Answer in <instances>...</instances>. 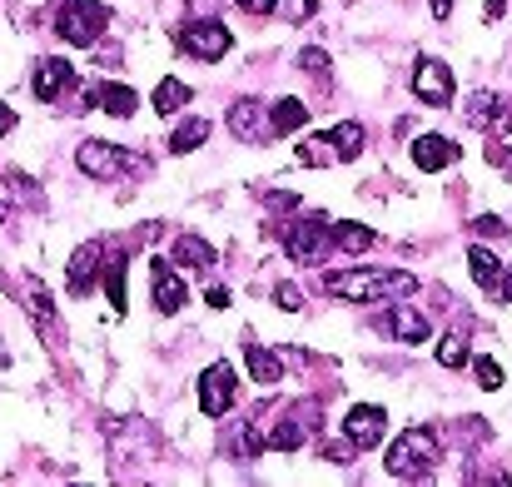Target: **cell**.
Segmentation results:
<instances>
[{"mask_svg":"<svg viewBox=\"0 0 512 487\" xmlns=\"http://www.w3.org/2000/svg\"><path fill=\"white\" fill-rule=\"evenodd\" d=\"M244 363H249V378H254L259 388L284 383V353H269L264 343H249V338H244Z\"/></svg>","mask_w":512,"mask_h":487,"instance_id":"16","label":"cell"},{"mask_svg":"<svg viewBox=\"0 0 512 487\" xmlns=\"http://www.w3.org/2000/svg\"><path fill=\"white\" fill-rule=\"evenodd\" d=\"M438 463H443V448H438V433H433V428H408V433L388 448V473L403 478V483L433 478Z\"/></svg>","mask_w":512,"mask_h":487,"instance_id":"2","label":"cell"},{"mask_svg":"<svg viewBox=\"0 0 512 487\" xmlns=\"http://www.w3.org/2000/svg\"><path fill=\"white\" fill-rule=\"evenodd\" d=\"M299 70L314 75L319 85H329V55H324V50H304V55H299Z\"/></svg>","mask_w":512,"mask_h":487,"instance_id":"32","label":"cell"},{"mask_svg":"<svg viewBox=\"0 0 512 487\" xmlns=\"http://www.w3.org/2000/svg\"><path fill=\"white\" fill-rule=\"evenodd\" d=\"M483 155H488V164H493V169H503V174L512 179V145H488Z\"/></svg>","mask_w":512,"mask_h":487,"instance_id":"35","label":"cell"},{"mask_svg":"<svg viewBox=\"0 0 512 487\" xmlns=\"http://www.w3.org/2000/svg\"><path fill=\"white\" fill-rule=\"evenodd\" d=\"M20 289H25V304H30V314L40 319V328H55V304H50V294L40 289V279H25Z\"/></svg>","mask_w":512,"mask_h":487,"instance_id":"26","label":"cell"},{"mask_svg":"<svg viewBox=\"0 0 512 487\" xmlns=\"http://www.w3.org/2000/svg\"><path fill=\"white\" fill-rule=\"evenodd\" d=\"M95 100H100V110L105 115H115V120H130L135 115V90L130 85H95Z\"/></svg>","mask_w":512,"mask_h":487,"instance_id":"22","label":"cell"},{"mask_svg":"<svg viewBox=\"0 0 512 487\" xmlns=\"http://www.w3.org/2000/svg\"><path fill=\"white\" fill-rule=\"evenodd\" d=\"M264 110H269V105H259V100H239V105L229 110V130H234L239 140H274Z\"/></svg>","mask_w":512,"mask_h":487,"instance_id":"15","label":"cell"},{"mask_svg":"<svg viewBox=\"0 0 512 487\" xmlns=\"http://www.w3.org/2000/svg\"><path fill=\"white\" fill-rule=\"evenodd\" d=\"M438 363H443V368H463V363H468V343H463V333H443V343H438Z\"/></svg>","mask_w":512,"mask_h":487,"instance_id":"29","label":"cell"},{"mask_svg":"<svg viewBox=\"0 0 512 487\" xmlns=\"http://www.w3.org/2000/svg\"><path fill=\"white\" fill-rule=\"evenodd\" d=\"M473 229H478V234H488V239H508V234H512V229L503 224V219H498V214H483V219H478Z\"/></svg>","mask_w":512,"mask_h":487,"instance_id":"34","label":"cell"},{"mask_svg":"<svg viewBox=\"0 0 512 487\" xmlns=\"http://www.w3.org/2000/svg\"><path fill=\"white\" fill-rule=\"evenodd\" d=\"M274 15H279L284 25H304V20H314V15H319V0H279V5H274Z\"/></svg>","mask_w":512,"mask_h":487,"instance_id":"28","label":"cell"},{"mask_svg":"<svg viewBox=\"0 0 512 487\" xmlns=\"http://www.w3.org/2000/svg\"><path fill=\"white\" fill-rule=\"evenodd\" d=\"M204 140H209V120H204V115H189L170 135V155H194Z\"/></svg>","mask_w":512,"mask_h":487,"instance_id":"23","label":"cell"},{"mask_svg":"<svg viewBox=\"0 0 512 487\" xmlns=\"http://www.w3.org/2000/svg\"><path fill=\"white\" fill-rule=\"evenodd\" d=\"M343 433H348L358 448H378V443H383V433H388V413H383L378 403H358V408L348 413Z\"/></svg>","mask_w":512,"mask_h":487,"instance_id":"12","label":"cell"},{"mask_svg":"<svg viewBox=\"0 0 512 487\" xmlns=\"http://www.w3.org/2000/svg\"><path fill=\"white\" fill-rule=\"evenodd\" d=\"M174 40H179L184 55H194V60H204V65H214V60H224V55L234 50V35H229L219 20H184V25L174 30Z\"/></svg>","mask_w":512,"mask_h":487,"instance_id":"4","label":"cell"},{"mask_svg":"<svg viewBox=\"0 0 512 487\" xmlns=\"http://www.w3.org/2000/svg\"><path fill=\"white\" fill-rule=\"evenodd\" d=\"M458 145L448 140V135H418L413 140V164L423 169V174H438V169H448V164H458Z\"/></svg>","mask_w":512,"mask_h":487,"instance_id":"14","label":"cell"},{"mask_svg":"<svg viewBox=\"0 0 512 487\" xmlns=\"http://www.w3.org/2000/svg\"><path fill=\"white\" fill-rule=\"evenodd\" d=\"M453 70L443 65V60H418V70H413V95L423 100V105H433V110H443V105H453Z\"/></svg>","mask_w":512,"mask_h":487,"instance_id":"8","label":"cell"},{"mask_svg":"<svg viewBox=\"0 0 512 487\" xmlns=\"http://www.w3.org/2000/svg\"><path fill=\"white\" fill-rule=\"evenodd\" d=\"M329 239H334V224H329L324 214H309V219H294V224L284 229V254H289L294 264H319Z\"/></svg>","mask_w":512,"mask_h":487,"instance_id":"5","label":"cell"},{"mask_svg":"<svg viewBox=\"0 0 512 487\" xmlns=\"http://www.w3.org/2000/svg\"><path fill=\"white\" fill-rule=\"evenodd\" d=\"M503 10H508V0H488V25H498V20H503Z\"/></svg>","mask_w":512,"mask_h":487,"instance_id":"39","label":"cell"},{"mask_svg":"<svg viewBox=\"0 0 512 487\" xmlns=\"http://www.w3.org/2000/svg\"><path fill=\"white\" fill-rule=\"evenodd\" d=\"M204 304H209V309H229V289H219V284H214V289L204 294Z\"/></svg>","mask_w":512,"mask_h":487,"instance_id":"36","label":"cell"},{"mask_svg":"<svg viewBox=\"0 0 512 487\" xmlns=\"http://www.w3.org/2000/svg\"><path fill=\"white\" fill-rule=\"evenodd\" d=\"M468 274L478 279V289H483L493 304H512V274L483 249V244H468Z\"/></svg>","mask_w":512,"mask_h":487,"instance_id":"7","label":"cell"},{"mask_svg":"<svg viewBox=\"0 0 512 487\" xmlns=\"http://www.w3.org/2000/svg\"><path fill=\"white\" fill-rule=\"evenodd\" d=\"M155 309L160 314H179L184 309V284H179V274H174V259H155Z\"/></svg>","mask_w":512,"mask_h":487,"instance_id":"18","label":"cell"},{"mask_svg":"<svg viewBox=\"0 0 512 487\" xmlns=\"http://www.w3.org/2000/svg\"><path fill=\"white\" fill-rule=\"evenodd\" d=\"M334 244H339L343 254H363V249H373V229H363V224H334Z\"/></svg>","mask_w":512,"mask_h":487,"instance_id":"27","label":"cell"},{"mask_svg":"<svg viewBox=\"0 0 512 487\" xmlns=\"http://www.w3.org/2000/svg\"><path fill=\"white\" fill-rule=\"evenodd\" d=\"M75 164H80V169H85L90 179L110 184V179H120V174H125L130 155H125L120 145H110V140H85V145L75 150Z\"/></svg>","mask_w":512,"mask_h":487,"instance_id":"9","label":"cell"},{"mask_svg":"<svg viewBox=\"0 0 512 487\" xmlns=\"http://www.w3.org/2000/svg\"><path fill=\"white\" fill-rule=\"evenodd\" d=\"M10 130H15V110H10V105H0V140H5Z\"/></svg>","mask_w":512,"mask_h":487,"instance_id":"38","label":"cell"},{"mask_svg":"<svg viewBox=\"0 0 512 487\" xmlns=\"http://www.w3.org/2000/svg\"><path fill=\"white\" fill-rule=\"evenodd\" d=\"M234 5H244L249 15H269V10H274L279 0H234Z\"/></svg>","mask_w":512,"mask_h":487,"instance_id":"37","label":"cell"},{"mask_svg":"<svg viewBox=\"0 0 512 487\" xmlns=\"http://www.w3.org/2000/svg\"><path fill=\"white\" fill-rule=\"evenodd\" d=\"M110 25V10L100 0H60L55 5V35L65 45H95Z\"/></svg>","mask_w":512,"mask_h":487,"instance_id":"3","label":"cell"},{"mask_svg":"<svg viewBox=\"0 0 512 487\" xmlns=\"http://www.w3.org/2000/svg\"><path fill=\"white\" fill-rule=\"evenodd\" d=\"M299 160L304 164H339V155H334V145H329L324 135H314V140L299 150Z\"/></svg>","mask_w":512,"mask_h":487,"instance_id":"31","label":"cell"},{"mask_svg":"<svg viewBox=\"0 0 512 487\" xmlns=\"http://www.w3.org/2000/svg\"><path fill=\"white\" fill-rule=\"evenodd\" d=\"M234 398H239L234 368H229V363H209L204 378H199V408H204V418H224V413L234 408Z\"/></svg>","mask_w":512,"mask_h":487,"instance_id":"6","label":"cell"},{"mask_svg":"<svg viewBox=\"0 0 512 487\" xmlns=\"http://www.w3.org/2000/svg\"><path fill=\"white\" fill-rule=\"evenodd\" d=\"M100 259H105V249H100L95 239H90V244H80V249L70 254V274H65V279H70V294H75V299L95 289V279H100V269H105Z\"/></svg>","mask_w":512,"mask_h":487,"instance_id":"13","label":"cell"},{"mask_svg":"<svg viewBox=\"0 0 512 487\" xmlns=\"http://www.w3.org/2000/svg\"><path fill=\"white\" fill-rule=\"evenodd\" d=\"M274 299H279V309H284V314H299V309H304V299H299V289H294V284H279V289H274Z\"/></svg>","mask_w":512,"mask_h":487,"instance_id":"33","label":"cell"},{"mask_svg":"<svg viewBox=\"0 0 512 487\" xmlns=\"http://www.w3.org/2000/svg\"><path fill=\"white\" fill-rule=\"evenodd\" d=\"M453 15V0H433V20H448Z\"/></svg>","mask_w":512,"mask_h":487,"instance_id":"40","label":"cell"},{"mask_svg":"<svg viewBox=\"0 0 512 487\" xmlns=\"http://www.w3.org/2000/svg\"><path fill=\"white\" fill-rule=\"evenodd\" d=\"M5 214H10V199H5V194H0V224H5Z\"/></svg>","mask_w":512,"mask_h":487,"instance_id":"41","label":"cell"},{"mask_svg":"<svg viewBox=\"0 0 512 487\" xmlns=\"http://www.w3.org/2000/svg\"><path fill=\"white\" fill-rule=\"evenodd\" d=\"M418 289L413 274L403 269H343L324 279V294H334L343 304H383V299H408Z\"/></svg>","mask_w":512,"mask_h":487,"instance_id":"1","label":"cell"},{"mask_svg":"<svg viewBox=\"0 0 512 487\" xmlns=\"http://www.w3.org/2000/svg\"><path fill=\"white\" fill-rule=\"evenodd\" d=\"M174 264H184V269H214V244H204L199 234H179L170 249Z\"/></svg>","mask_w":512,"mask_h":487,"instance_id":"20","label":"cell"},{"mask_svg":"<svg viewBox=\"0 0 512 487\" xmlns=\"http://www.w3.org/2000/svg\"><path fill=\"white\" fill-rule=\"evenodd\" d=\"M324 140L334 145V155H339V160H358V155H363V145H368V135H363V125H358V120H343V125H334V130H324Z\"/></svg>","mask_w":512,"mask_h":487,"instance_id":"21","label":"cell"},{"mask_svg":"<svg viewBox=\"0 0 512 487\" xmlns=\"http://www.w3.org/2000/svg\"><path fill=\"white\" fill-rule=\"evenodd\" d=\"M105 294H110V304H115V309H125V304H130V274H125V254H115V259L105 264Z\"/></svg>","mask_w":512,"mask_h":487,"instance_id":"25","label":"cell"},{"mask_svg":"<svg viewBox=\"0 0 512 487\" xmlns=\"http://www.w3.org/2000/svg\"><path fill=\"white\" fill-rule=\"evenodd\" d=\"M383 328H388L398 343H428V333H433V324H428L413 304H393L388 319H383Z\"/></svg>","mask_w":512,"mask_h":487,"instance_id":"17","label":"cell"},{"mask_svg":"<svg viewBox=\"0 0 512 487\" xmlns=\"http://www.w3.org/2000/svg\"><path fill=\"white\" fill-rule=\"evenodd\" d=\"M70 85H75V65L60 60V55H45V60L35 65V75H30V90H35V100H45V105H55Z\"/></svg>","mask_w":512,"mask_h":487,"instance_id":"11","label":"cell"},{"mask_svg":"<svg viewBox=\"0 0 512 487\" xmlns=\"http://www.w3.org/2000/svg\"><path fill=\"white\" fill-rule=\"evenodd\" d=\"M304 120H309V105L294 100V95H284V100L269 105V130L274 135H294V130H304Z\"/></svg>","mask_w":512,"mask_h":487,"instance_id":"19","label":"cell"},{"mask_svg":"<svg viewBox=\"0 0 512 487\" xmlns=\"http://www.w3.org/2000/svg\"><path fill=\"white\" fill-rule=\"evenodd\" d=\"M189 100H194V90H189L184 80H174V75H165V80L155 85V110H160V115H179Z\"/></svg>","mask_w":512,"mask_h":487,"instance_id":"24","label":"cell"},{"mask_svg":"<svg viewBox=\"0 0 512 487\" xmlns=\"http://www.w3.org/2000/svg\"><path fill=\"white\" fill-rule=\"evenodd\" d=\"M473 378H478L483 393H498V388H503V368H498L493 358H473Z\"/></svg>","mask_w":512,"mask_h":487,"instance_id":"30","label":"cell"},{"mask_svg":"<svg viewBox=\"0 0 512 487\" xmlns=\"http://www.w3.org/2000/svg\"><path fill=\"white\" fill-rule=\"evenodd\" d=\"M463 120L473 125V130H488V135H503L512 125V110H503V100L493 95V90H473L468 100H463Z\"/></svg>","mask_w":512,"mask_h":487,"instance_id":"10","label":"cell"}]
</instances>
